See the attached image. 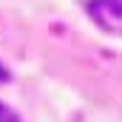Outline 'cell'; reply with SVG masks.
<instances>
[{"label": "cell", "mask_w": 122, "mask_h": 122, "mask_svg": "<svg viewBox=\"0 0 122 122\" xmlns=\"http://www.w3.org/2000/svg\"><path fill=\"white\" fill-rule=\"evenodd\" d=\"M88 14L99 29L122 37V0H91Z\"/></svg>", "instance_id": "obj_1"}, {"label": "cell", "mask_w": 122, "mask_h": 122, "mask_svg": "<svg viewBox=\"0 0 122 122\" xmlns=\"http://www.w3.org/2000/svg\"><path fill=\"white\" fill-rule=\"evenodd\" d=\"M0 122H20V119H17L9 108H3V105H0Z\"/></svg>", "instance_id": "obj_2"}, {"label": "cell", "mask_w": 122, "mask_h": 122, "mask_svg": "<svg viewBox=\"0 0 122 122\" xmlns=\"http://www.w3.org/2000/svg\"><path fill=\"white\" fill-rule=\"evenodd\" d=\"M6 80H9V71H6V68L0 65V82H6Z\"/></svg>", "instance_id": "obj_3"}]
</instances>
